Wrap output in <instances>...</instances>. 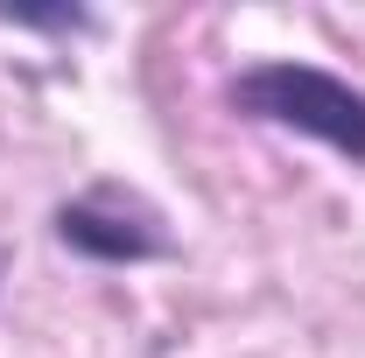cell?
Here are the masks:
<instances>
[{"instance_id":"obj_1","label":"cell","mask_w":365,"mask_h":358,"mask_svg":"<svg viewBox=\"0 0 365 358\" xmlns=\"http://www.w3.org/2000/svg\"><path fill=\"white\" fill-rule=\"evenodd\" d=\"M232 106L246 120H267L288 134H309L323 148H337L344 162H365V91L344 85L337 71L323 63H295V56H274L232 78Z\"/></svg>"},{"instance_id":"obj_2","label":"cell","mask_w":365,"mask_h":358,"mask_svg":"<svg viewBox=\"0 0 365 358\" xmlns=\"http://www.w3.org/2000/svg\"><path fill=\"white\" fill-rule=\"evenodd\" d=\"M56 239L71 253H85V260H106V267H134V260H162L169 253L162 218L148 204H134V197H120V190H91L78 204H63L56 211Z\"/></svg>"}]
</instances>
